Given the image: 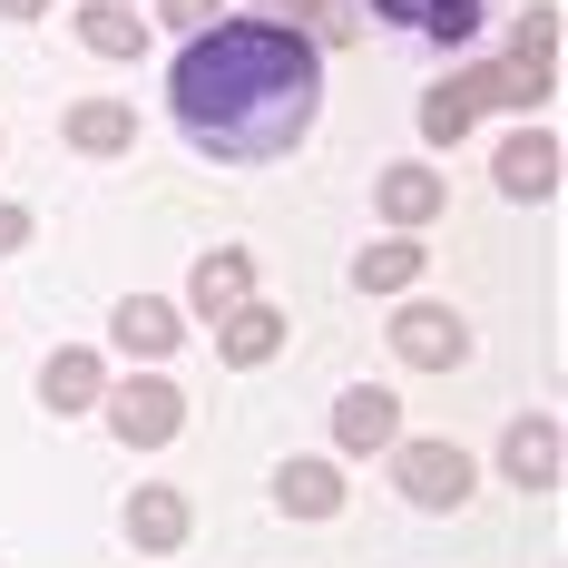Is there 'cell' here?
Returning a JSON list of instances; mask_svg holds the SVG:
<instances>
[{
	"label": "cell",
	"instance_id": "52a82bcc",
	"mask_svg": "<svg viewBox=\"0 0 568 568\" xmlns=\"http://www.w3.org/2000/svg\"><path fill=\"white\" fill-rule=\"evenodd\" d=\"M138 138V118L109 109V99H89V109H69V148H89V158H109V148H128Z\"/></svg>",
	"mask_w": 568,
	"mask_h": 568
},
{
	"label": "cell",
	"instance_id": "7c38bea8",
	"mask_svg": "<svg viewBox=\"0 0 568 568\" xmlns=\"http://www.w3.org/2000/svg\"><path fill=\"white\" fill-rule=\"evenodd\" d=\"M40 393H50V412H79V402L99 393V363H89V353H50V373H40Z\"/></svg>",
	"mask_w": 568,
	"mask_h": 568
},
{
	"label": "cell",
	"instance_id": "8992f818",
	"mask_svg": "<svg viewBox=\"0 0 568 568\" xmlns=\"http://www.w3.org/2000/svg\"><path fill=\"white\" fill-rule=\"evenodd\" d=\"M275 500H284V510H304V519H334L343 510V480L324 470V460H294V470L275 480Z\"/></svg>",
	"mask_w": 568,
	"mask_h": 568
},
{
	"label": "cell",
	"instance_id": "44dd1931",
	"mask_svg": "<svg viewBox=\"0 0 568 568\" xmlns=\"http://www.w3.org/2000/svg\"><path fill=\"white\" fill-rule=\"evenodd\" d=\"M373 20H393V30H412V20H422V0H373Z\"/></svg>",
	"mask_w": 568,
	"mask_h": 568
},
{
	"label": "cell",
	"instance_id": "7402d4cb",
	"mask_svg": "<svg viewBox=\"0 0 568 568\" xmlns=\"http://www.w3.org/2000/svg\"><path fill=\"white\" fill-rule=\"evenodd\" d=\"M40 10H50V0H0V20H40Z\"/></svg>",
	"mask_w": 568,
	"mask_h": 568
},
{
	"label": "cell",
	"instance_id": "9a60e30c",
	"mask_svg": "<svg viewBox=\"0 0 568 568\" xmlns=\"http://www.w3.org/2000/svg\"><path fill=\"white\" fill-rule=\"evenodd\" d=\"M412 265H422V245H363L353 255V284L373 294V284H412Z\"/></svg>",
	"mask_w": 568,
	"mask_h": 568
},
{
	"label": "cell",
	"instance_id": "ffe728a7",
	"mask_svg": "<svg viewBox=\"0 0 568 568\" xmlns=\"http://www.w3.org/2000/svg\"><path fill=\"white\" fill-rule=\"evenodd\" d=\"M20 245H30V216H20V206H0V255H20Z\"/></svg>",
	"mask_w": 568,
	"mask_h": 568
},
{
	"label": "cell",
	"instance_id": "ba28073f",
	"mask_svg": "<svg viewBox=\"0 0 568 568\" xmlns=\"http://www.w3.org/2000/svg\"><path fill=\"white\" fill-rule=\"evenodd\" d=\"M549 460H559V432H549V422H519L510 432V480L519 490H549V480H559Z\"/></svg>",
	"mask_w": 568,
	"mask_h": 568
},
{
	"label": "cell",
	"instance_id": "277c9868",
	"mask_svg": "<svg viewBox=\"0 0 568 568\" xmlns=\"http://www.w3.org/2000/svg\"><path fill=\"white\" fill-rule=\"evenodd\" d=\"M383 216H393V226H432V216H442V176L432 168H393L383 176Z\"/></svg>",
	"mask_w": 568,
	"mask_h": 568
},
{
	"label": "cell",
	"instance_id": "4fadbf2b",
	"mask_svg": "<svg viewBox=\"0 0 568 568\" xmlns=\"http://www.w3.org/2000/svg\"><path fill=\"white\" fill-rule=\"evenodd\" d=\"M480 10H490V0H422V20H412V30L452 50V40H470V30H480Z\"/></svg>",
	"mask_w": 568,
	"mask_h": 568
},
{
	"label": "cell",
	"instance_id": "8fae6325",
	"mask_svg": "<svg viewBox=\"0 0 568 568\" xmlns=\"http://www.w3.org/2000/svg\"><path fill=\"white\" fill-rule=\"evenodd\" d=\"M284 343V314H265V304H235V324H226V363H265Z\"/></svg>",
	"mask_w": 568,
	"mask_h": 568
},
{
	"label": "cell",
	"instance_id": "9c48e42d",
	"mask_svg": "<svg viewBox=\"0 0 568 568\" xmlns=\"http://www.w3.org/2000/svg\"><path fill=\"white\" fill-rule=\"evenodd\" d=\"M402 353H412V363H460L470 334H460L452 314H402Z\"/></svg>",
	"mask_w": 568,
	"mask_h": 568
},
{
	"label": "cell",
	"instance_id": "3957f363",
	"mask_svg": "<svg viewBox=\"0 0 568 568\" xmlns=\"http://www.w3.org/2000/svg\"><path fill=\"white\" fill-rule=\"evenodd\" d=\"M79 40L99 59H128V50H148V20H138L128 0H89V10H79Z\"/></svg>",
	"mask_w": 568,
	"mask_h": 568
},
{
	"label": "cell",
	"instance_id": "6da1fadb",
	"mask_svg": "<svg viewBox=\"0 0 568 568\" xmlns=\"http://www.w3.org/2000/svg\"><path fill=\"white\" fill-rule=\"evenodd\" d=\"M168 118L216 168H275L324 118V50L294 20H216L176 50Z\"/></svg>",
	"mask_w": 568,
	"mask_h": 568
},
{
	"label": "cell",
	"instance_id": "e0dca14e",
	"mask_svg": "<svg viewBox=\"0 0 568 568\" xmlns=\"http://www.w3.org/2000/svg\"><path fill=\"white\" fill-rule=\"evenodd\" d=\"M343 442L363 452V442H393V393H353L343 402Z\"/></svg>",
	"mask_w": 568,
	"mask_h": 568
},
{
	"label": "cell",
	"instance_id": "d6986e66",
	"mask_svg": "<svg viewBox=\"0 0 568 568\" xmlns=\"http://www.w3.org/2000/svg\"><path fill=\"white\" fill-rule=\"evenodd\" d=\"M168 20L186 30V40H196V30H216V0H168Z\"/></svg>",
	"mask_w": 568,
	"mask_h": 568
},
{
	"label": "cell",
	"instance_id": "30bf717a",
	"mask_svg": "<svg viewBox=\"0 0 568 568\" xmlns=\"http://www.w3.org/2000/svg\"><path fill=\"white\" fill-rule=\"evenodd\" d=\"M128 529H138L148 549H176V539H186V500H176V490H138V500H128Z\"/></svg>",
	"mask_w": 568,
	"mask_h": 568
},
{
	"label": "cell",
	"instance_id": "5b68a950",
	"mask_svg": "<svg viewBox=\"0 0 568 568\" xmlns=\"http://www.w3.org/2000/svg\"><path fill=\"white\" fill-rule=\"evenodd\" d=\"M118 432H128V442H168L176 432V393L168 383H128V393H118Z\"/></svg>",
	"mask_w": 568,
	"mask_h": 568
},
{
	"label": "cell",
	"instance_id": "ac0fdd59",
	"mask_svg": "<svg viewBox=\"0 0 568 568\" xmlns=\"http://www.w3.org/2000/svg\"><path fill=\"white\" fill-rule=\"evenodd\" d=\"M196 304L216 314V304H245V255H206L196 265Z\"/></svg>",
	"mask_w": 568,
	"mask_h": 568
},
{
	"label": "cell",
	"instance_id": "7a4b0ae2",
	"mask_svg": "<svg viewBox=\"0 0 568 568\" xmlns=\"http://www.w3.org/2000/svg\"><path fill=\"white\" fill-rule=\"evenodd\" d=\"M402 500L460 510V500H470V460H460L452 442H412V452H402Z\"/></svg>",
	"mask_w": 568,
	"mask_h": 568
},
{
	"label": "cell",
	"instance_id": "5bb4252c",
	"mask_svg": "<svg viewBox=\"0 0 568 568\" xmlns=\"http://www.w3.org/2000/svg\"><path fill=\"white\" fill-rule=\"evenodd\" d=\"M118 343H128V353H168L176 314H168V304H128V314H118Z\"/></svg>",
	"mask_w": 568,
	"mask_h": 568
},
{
	"label": "cell",
	"instance_id": "2e32d148",
	"mask_svg": "<svg viewBox=\"0 0 568 568\" xmlns=\"http://www.w3.org/2000/svg\"><path fill=\"white\" fill-rule=\"evenodd\" d=\"M549 176H559L549 168V138H519L510 168H500V186H510V196H549Z\"/></svg>",
	"mask_w": 568,
	"mask_h": 568
}]
</instances>
